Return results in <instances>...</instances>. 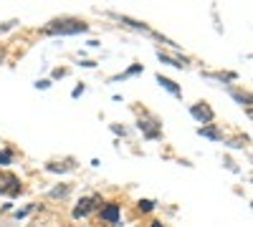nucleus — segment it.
I'll use <instances>...</instances> for the list:
<instances>
[{"mask_svg":"<svg viewBox=\"0 0 253 227\" xmlns=\"http://www.w3.org/2000/svg\"><path fill=\"white\" fill-rule=\"evenodd\" d=\"M89 26L84 20H76V18H58L46 28V33L51 35H74V33H84Z\"/></svg>","mask_w":253,"mask_h":227,"instance_id":"f257e3e1","label":"nucleus"},{"mask_svg":"<svg viewBox=\"0 0 253 227\" xmlns=\"http://www.w3.org/2000/svg\"><path fill=\"white\" fill-rule=\"evenodd\" d=\"M0 192L8 195V197H15V195L20 192V182H18V177L10 174V172H0Z\"/></svg>","mask_w":253,"mask_h":227,"instance_id":"f03ea898","label":"nucleus"},{"mask_svg":"<svg viewBox=\"0 0 253 227\" xmlns=\"http://www.w3.org/2000/svg\"><path fill=\"white\" fill-rule=\"evenodd\" d=\"M99 202H101V197H96V195H94V197H86V199H81V202L76 204V210H74V217H86Z\"/></svg>","mask_w":253,"mask_h":227,"instance_id":"7ed1b4c3","label":"nucleus"},{"mask_svg":"<svg viewBox=\"0 0 253 227\" xmlns=\"http://www.w3.org/2000/svg\"><path fill=\"white\" fill-rule=\"evenodd\" d=\"M190 114H193L198 121H210V119H213V109L205 106V104H203V106H200V104L193 106V109H190Z\"/></svg>","mask_w":253,"mask_h":227,"instance_id":"20e7f679","label":"nucleus"},{"mask_svg":"<svg viewBox=\"0 0 253 227\" xmlns=\"http://www.w3.org/2000/svg\"><path fill=\"white\" fill-rule=\"evenodd\" d=\"M101 220H107V222H117V220H119V207H117V204H107V207L101 210Z\"/></svg>","mask_w":253,"mask_h":227,"instance_id":"39448f33","label":"nucleus"},{"mask_svg":"<svg viewBox=\"0 0 253 227\" xmlns=\"http://www.w3.org/2000/svg\"><path fill=\"white\" fill-rule=\"evenodd\" d=\"M157 84L160 86H165L170 94H175V96H180V86L175 84V81H170V78H165V76H157Z\"/></svg>","mask_w":253,"mask_h":227,"instance_id":"423d86ee","label":"nucleus"},{"mask_svg":"<svg viewBox=\"0 0 253 227\" xmlns=\"http://www.w3.org/2000/svg\"><path fill=\"white\" fill-rule=\"evenodd\" d=\"M139 129H144V134L150 136V139H155V136L160 134V129H152V127H150V124H147V121H139Z\"/></svg>","mask_w":253,"mask_h":227,"instance_id":"0eeeda50","label":"nucleus"},{"mask_svg":"<svg viewBox=\"0 0 253 227\" xmlns=\"http://www.w3.org/2000/svg\"><path fill=\"white\" fill-rule=\"evenodd\" d=\"M200 134L203 136H210V139H220V131L215 127H205V129H200Z\"/></svg>","mask_w":253,"mask_h":227,"instance_id":"6e6552de","label":"nucleus"},{"mask_svg":"<svg viewBox=\"0 0 253 227\" xmlns=\"http://www.w3.org/2000/svg\"><path fill=\"white\" fill-rule=\"evenodd\" d=\"M66 195H69V187H56L51 192V197H66Z\"/></svg>","mask_w":253,"mask_h":227,"instance_id":"1a4fd4ad","label":"nucleus"},{"mask_svg":"<svg viewBox=\"0 0 253 227\" xmlns=\"http://www.w3.org/2000/svg\"><path fill=\"white\" fill-rule=\"evenodd\" d=\"M139 210H142V212H150V210H152V202H150V199H142V202H139Z\"/></svg>","mask_w":253,"mask_h":227,"instance_id":"9d476101","label":"nucleus"},{"mask_svg":"<svg viewBox=\"0 0 253 227\" xmlns=\"http://www.w3.org/2000/svg\"><path fill=\"white\" fill-rule=\"evenodd\" d=\"M10 162V152H3V154H0V164H8Z\"/></svg>","mask_w":253,"mask_h":227,"instance_id":"9b49d317","label":"nucleus"}]
</instances>
